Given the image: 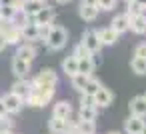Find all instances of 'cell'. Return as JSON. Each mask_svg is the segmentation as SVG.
I'll return each instance as SVG.
<instances>
[{"mask_svg": "<svg viewBox=\"0 0 146 134\" xmlns=\"http://www.w3.org/2000/svg\"><path fill=\"white\" fill-rule=\"evenodd\" d=\"M54 94H56L54 84H32L30 92L24 98V104H28L32 108H44L52 102Z\"/></svg>", "mask_w": 146, "mask_h": 134, "instance_id": "cell-1", "label": "cell"}, {"mask_svg": "<svg viewBox=\"0 0 146 134\" xmlns=\"http://www.w3.org/2000/svg\"><path fill=\"white\" fill-rule=\"evenodd\" d=\"M66 42H68V32H66V28H62V26H52L48 38H46V48L52 50V52H58V50H62V48L66 46Z\"/></svg>", "mask_w": 146, "mask_h": 134, "instance_id": "cell-2", "label": "cell"}, {"mask_svg": "<svg viewBox=\"0 0 146 134\" xmlns=\"http://www.w3.org/2000/svg\"><path fill=\"white\" fill-rule=\"evenodd\" d=\"M2 102H4V108H6V114L8 116H14V114H20L22 106H24V98L8 92L6 96H2Z\"/></svg>", "mask_w": 146, "mask_h": 134, "instance_id": "cell-3", "label": "cell"}, {"mask_svg": "<svg viewBox=\"0 0 146 134\" xmlns=\"http://www.w3.org/2000/svg\"><path fill=\"white\" fill-rule=\"evenodd\" d=\"M92 54H98L100 50H102V42H100V38H98V34H96V30H84V34H82V40H80Z\"/></svg>", "mask_w": 146, "mask_h": 134, "instance_id": "cell-4", "label": "cell"}, {"mask_svg": "<svg viewBox=\"0 0 146 134\" xmlns=\"http://www.w3.org/2000/svg\"><path fill=\"white\" fill-rule=\"evenodd\" d=\"M56 82H58L56 70H54V68H42V70L32 78L30 84H54V86H56Z\"/></svg>", "mask_w": 146, "mask_h": 134, "instance_id": "cell-5", "label": "cell"}, {"mask_svg": "<svg viewBox=\"0 0 146 134\" xmlns=\"http://www.w3.org/2000/svg\"><path fill=\"white\" fill-rule=\"evenodd\" d=\"M14 56H16V58H22V60H26V62H32V60L36 58V46H34L32 42H22V44L16 46Z\"/></svg>", "mask_w": 146, "mask_h": 134, "instance_id": "cell-6", "label": "cell"}, {"mask_svg": "<svg viewBox=\"0 0 146 134\" xmlns=\"http://www.w3.org/2000/svg\"><path fill=\"white\" fill-rule=\"evenodd\" d=\"M142 128H144V118L140 116L130 114L124 120V134H142Z\"/></svg>", "mask_w": 146, "mask_h": 134, "instance_id": "cell-7", "label": "cell"}, {"mask_svg": "<svg viewBox=\"0 0 146 134\" xmlns=\"http://www.w3.org/2000/svg\"><path fill=\"white\" fill-rule=\"evenodd\" d=\"M92 98H94V106H96V108H108V106L112 104V100H114V94H112L108 88L100 86V90H98Z\"/></svg>", "mask_w": 146, "mask_h": 134, "instance_id": "cell-8", "label": "cell"}, {"mask_svg": "<svg viewBox=\"0 0 146 134\" xmlns=\"http://www.w3.org/2000/svg\"><path fill=\"white\" fill-rule=\"evenodd\" d=\"M110 28L116 30L118 34L128 32V30H130V16H128L126 12H124V14H116V16L112 18V22H110Z\"/></svg>", "mask_w": 146, "mask_h": 134, "instance_id": "cell-9", "label": "cell"}, {"mask_svg": "<svg viewBox=\"0 0 146 134\" xmlns=\"http://www.w3.org/2000/svg\"><path fill=\"white\" fill-rule=\"evenodd\" d=\"M96 34H98V38H100L102 46H112V44H116V42H118V36H120V34H118L116 30H112L110 26L96 30Z\"/></svg>", "mask_w": 146, "mask_h": 134, "instance_id": "cell-10", "label": "cell"}, {"mask_svg": "<svg viewBox=\"0 0 146 134\" xmlns=\"http://www.w3.org/2000/svg\"><path fill=\"white\" fill-rule=\"evenodd\" d=\"M48 128H50V134H68V118H56V116H50Z\"/></svg>", "mask_w": 146, "mask_h": 134, "instance_id": "cell-11", "label": "cell"}, {"mask_svg": "<svg viewBox=\"0 0 146 134\" xmlns=\"http://www.w3.org/2000/svg\"><path fill=\"white\" fill-rule=\"evenodd\" d=\"M128 108H130V114L140 116V118H146V100H144V96H134L130 100Z\"/></svg>", "mask_w": 146, "mask_h": 134, "instance_id": "cell-12", "label": "cell"}, {"mask_svg": "<svg viewBox=\"0 0 146 134\" xmlns=\"http://www.w3.org/2000/svg\"><path fill=\"white\" fill-rule=\"evenodd\" d=\"M12 72H14L16 78H26L28 72H30V62H26V60L14 56V58H12Z\"/></svg>", "mask_w": 146, "mask_h": 134, "instance_id": "cell-13", "label": "cell"}, {"mask_svg": "<svg viewBox=\"0 0 146 134\" xmlns=\"http://www.w3.org/2000/svg\"><path fill=\"white\" fill-rule=\"evenodd\" d=\"M98 6H90V4H80L78 6V14L84 22H94L98 18Z\"/></svg>", "mask_w": 146, "mask_h": 134, "instance_id": "cell-14", "label": "cell"}, {"mask_svg": "<svg viewBox=\"0 0 146 134\" xmlns=\"http://www.w3.org/2000/svg\"><path fill=\"white\" fill-rule=\"evenodd\" d=\"M52 20H54V8L52 6H46V4L34 16V22L36 24H52Z\"/></svg>", "mask_w": 146, "mask_h": 134, "instance_id": "cell-15", "label": "cell"}, {"mask_svg": "<svg viewBox=\"0 0 146 134\" xmlns=\"http://www.w3.org/2000/svg\"><path fill=\"white\" fill-rule=\"evenodd\" d=\"M70 114H72V104H70V100H60V102H56L54 108H52V116H56V118H70Z\"/></svg>", "mask_w": 146, "mask_h": 134, "instance_id": "cell-16", "label": "cell"}, {"mask_svg": "<svg viewBox=\"0 0 146 134\" xmlns=\"http://www.w3.org/2000/svg\"><path fill=\"white\" fill-rule=\"evenodd\" d=\"M30 88H32L30 80H26V78H18V80L12 84L10 92H12V94H16V96H20V98H26V94L30 92Z\"/></svg>", "mask_w": 146, "mask_h": 134, "instance_id": "cell-17", "label": "cell"}, {"mask_svg": "<svg viewBox=\"0 0 146 134\" xmlns=\"http://www.w3.org/2000/svg\"><path fill=\"white\" fill-rule=\"evenodd\" d=\"M62 72L66 74V76H74V74H78V58L76 56H66L64 60H62Z\"/></svg>", "mask_w": 146, "mask_h": 134, "instance_id": "cell-18", "label": "cell"}, {"mask_svg": "<svg viewBox=\"0 0 146 134\" xmlns=\"http://www.w3.org/2000/svg\"><path fill=\"white\" fill-rule=\"evenodd\" d=\"M20 32H22V40H26V42L38 40V24L36 22H28L26 26L20 28Z\"/></svg>", "mask_w": 146, "mask_h": 134, "instance_id": "cell-19", "label": "cell"}, {"mask_svg": "<svg viewBox=\"0 0 146 134\" xmlns=\"http://www.w3.org/2000/svg\"><path fill=\"white\" fill-rule=\"evenodd\" d=\"M130 30L134 34H146V14H138L130 18Z\"/></svg>", "mask_w": 146, "mask_h": 134, "instance_id": "cell-20", "label": "cell"}, {"mask_svg": "<svg viewBox=\"0 0 146 134\" xmlns=\"http://www.w3.org/2000/svg\"><path fill=\"white\" fill-rule=\"evenodd\" d=\"M76 134H96V122L94 120H78Z\"/></svg>", "mask_w": 146, "mask_h": 134, "instance_id": "cell-21", "label": "cell"}, {"mask_svg": "<svg viewBox=\"0 0 146 134\" xmlns=\"http://www.w3.org/2000/svg\"><path fill=\"white\" fill-rule=\"evenodd\" d=\"M130 68H132L134 74L144 76L146 74V56H134L132 62H130Z\"/></svg>", "mask_w": 146, "mask_h": 134, "instance_id": "cell-22", "label": "cell"}, {"mask_svg": "<svg viewBox=\"0 0 146 134\" xmlns=\"http://www.w3.org/2000/svg\"><path fill=\"white\" fill-rule=\"evenodd\" d=\"M94 68H96V64H94V58H92V56H90V58H82V60H78V72H80V74L92 76Z\"/></svg>", "mask_w": 146, "mask_h": 134, "instance_id": "cell-23", "label": "cell"}, {"mask_svg": "<svg viewBox=\"0 0 146 134\" xmlns=\"http://www.w3.org/2000/svg\"><path fill=\"white\" fill-rule=\"evenodd\" d=\"M98 108L96 106H80L78 110V120H96Z\"/></svg>", "mask_w": 146, "mask_h": 134, "instance_id": "cell-24", "label": "cell"}, {"mask_svg": "<svg viewBox=\"0 0 146 134\" xmlns=\"http://www.w3.org/2000/svg\"><path fill=\"white\" fill-rule=\"evenodd\" d=\"M42 6H44V4L34 2V0H24V4H22V8H20V10H22V12H26L28 16H32V18H34V16H36V12H38Z\"/></svg>", "mask_w": 146, "mask_h": 134, "instance_id": "cell-25", "label": "cell"}, {"mask_svg": "<svg viewBox=\"0 0 146 134\" xmlns=\"http://www.w3.org/2000/svg\"><path fill=\"white\" fill-rule=\"evenodd\" d=\"M88 78H90V76L80 74V72H78V74H74V76L70 78V80H72V88H74L76 92H82V90H84V86H86V82H88Z\"/></svg>", "mask_w": 146, "mask_h": 134, "instance_id": "cell-26", "label": "cell"}, {"mask_svg": "<svg viewBox=\"0 0 146 134\" xmlns=\"http://www.w3.org/2000/svg\"><path fill=\"white\" fill-rule=\"evenodd\" d=\"M100 86H102V84H100V82H98L96 78H92V76H90V78H88V82H86V86H84V90H82L80 94H86V96H94V94H96V92L100 90Z\"/></svg>", "mask_w": 146, "mask_h": 134, "instance_id": "cell-27", "label": "cell"}, {"mask_svg": "<svg viewBox=\"0 0 146 134\" xmlns=\"http://www.w3.org/2000/svg\"><path fill=\"white\" fill-rule=\"evenodd\" d=\"M72 56H76L78 60H82V58H90V56H94V54H92V52H90V50H88V48H86V46L80 42V44H76V46H74Z\"/></svg>", "mask_w": 146, "mask_h": 134, "instance_id": "cell-28", "label": "cell"}, {"mask_svg": "<svg viewBox=\"0 0 146 134\" xmlns=\"http://www.w3.org/2000/svg\"><path fill=\"white\" fill-rule=\"evenodd\" d=\"M126 4H128V6H126V14H128L130 18H132V16H138V14H146L144 8L136 2V0H132V2H126Z\"/></svg>", "mask_w": 146, "mask_h": 134, "instance_id": "cell-29", "label": "cell"}, {"mask_svg": "<svg viewBox=\"0 0 146 134\" xmlns=\"http://www.w3.org/2000/svg\"><path fill=\"white\" fill-rule=\"evenodd\" d=\"M50 28H52V24H38V42L46 44V38L50 34Z\"/></svg>", "mask_w": 146, "mask_h": 134, "instance_id": "cell-30", "label": "cell"}, {"mask_svg": "<svg viewBox=\"0 0 146 134\" xmlns=\"http://www.w3.org/2000/svg\"><path fill=\"white\" fill-rule=\"evenodd\" d=\"M96 6H98V10L108 12V10H112L116 6V0H96Z\"/></svg>", "mask_w": 146, "mask_h": 134, "instance_id": "cell-31", "label": "cell"}, {"mask_svg": "<svg viewBox=\"0 0 146 134\" xmlns=\"http://www.w3.org/2000/svg\"><path fill=\"white\" fill-rule=\"evenodd\" d=\"M16 12H18V10L12 8V6H2V16H0V20H12Z\"/></svg>", "mask_w": 146, "mask_h": 134, "instance_id": "cell-32", "label": "cell"}, {"mask_svg": "<svg viewBox=\"0 0 146 134\" xmlns=\"http://www.w3.org/2000/svg\"><path fill=\"white\" fill-rule=\"evenodd\" d=\"M24 4V0H0V6H12L16 10H20Z\"/></svg>", "mask_w": 146, "mask_h": 134, "instance_id": "cell-33", "label": "cell"}, {"mask_svg": "<svg viewBox=\"0 0 146 134\" xmlns=\"http://www.w3.org/2000/svg\"><path fill=\"white\" fill-rule=\"evenodd\" d=\"M80 106H94V98L86 96V94H80Z\"/></svg>", "mask_w": 146, "mask_h": 134, "instance_id": "cell-34", "label": "cell"}, {"mask_svg": "<svg viewBox=\"0 0 146 134\" xmlns=\"http://www.w3.org/2000/svg\"><path fill=\"white\" fill-rule=\"evenodd\" d=\"M134 56H146V42H142L134 48Z\"/></svg>", "mask_w": 146, "mask_h": 134, "instance_id": "cell-35", "label": "cell"}, {"mask_svg": "<svg viewBox=\"0 0 146 134\" xmlns=\"http://www.w3.org/2000/svg\"><path fill=\"white\" fill-rule=\"evenodd\" d=\"M6 46H8V42H6V38H4V34L0 32V52H4L6 50Z\"/></svg>", "mask_w": 146, "mask_h": 134, "instance_id": "cell-36", "label": "cell"}, {"mask_svg": "<svg viewBox=\"0 0 146 134\" xmlns=\"http://www.w3.org/2000/svg\"><path fill=\"white\" fill-rule=\"evenodd\" d=\"M80 4H90V6H96V0H80Z\"/></svg>", "mask_w": 146, "mask_h": 134, "instance_id": "cell-37", "label": "cell"}, {"mask_svg": "<svg viewBox=\"0 0 146 134\" xmlns=\"http://www.w3.org/2000/svg\"><path fill=\"white\" fill-rule=\"evenodd\" d=\"M56 2H58V4H68L70 0H56Z\"/></svg>", "mask_w": 146, "mask_h": 134, "instance_id": "cell-38", "label": "cell"}, {"mask_svg": "<svg viewBox=\"0 0 146 134\" xmlns=\"http://www.w3.org/2000/svg\"><path fill=\"white\" fill-rule=\"evenodd\" d=\"M106 134H124V132H118V130H112V132H106Z\"/></svg>", "mask_w": 146, "mask_h": 134, "instance_id": "cell-39", "label": "cell"}, {"mask_svg": "<svg viewBox=\"0 0 146 134\" xmlns=\"http://www.w3.org/2000/svg\"><path fill=\"white\" fill-rule=\"evenodd\" d=\"M0 134H14L12 130H4V132H0Z\"/></svg>", "mask_w": 146, "mask_h": 134, "instance_id": "cell-40", "label": "cell"}, {"mask_svg": "<svg viewBox=\"0 0 146 134\" xmlns=\"http://www.w3.org/2000/svg\"><path fill=\"white\" fill-rule=\"evenodd\" d=\"M142 134H146V122H144V128H142Z\"/></svg>", "mask_w": 146, "mask_h": 134, "instance_id": "cell-41", "label": "cell"}, {"mask_svg": "<svg viewBox=\"0 0 146 134\" xmlns=\"http://www.w3.org/2000/svg\"><path fill=\"white\" fill-rule=\"evenodd\" d=\"M34 2H40V4H44V2H46V0H34Z\"/></svg>", "mask_w": 146, "mask_h": 134, "instance_id": "cell-42", "label": "cell"}, {"mask_svg": "<svg viewBox=\"0 0 146 134\" xmlns=\"http://www.w3.org/2000/svg\"><path fill=\"white\" fill-rule=\"evenodd\" d=\"M0 16H2V6H0Z\"/></svg>", "mask_w": 146, "mask_h": 134, "instance_id": "cell-43", "label": "cell"}, {"mask_svg": "<svg viewBox=\"0 0 146 134\" xmlns=\"http://www.w3.org/2000/svg\"><path fill=\"white\" fill-rule=\"evenodd\" d=\"M124 2H132V0H124Z\"/></svg>", "mask_w": 146, "mask_h": 134, "instance_id": "cell-44", "label": "cell"}, {"mask_svg": "<svg viewBox=\"0 0 146 134\" xmlns=\"http://www.w3.org/2000/svg\"><path fill=\"white\" fill-rule=\"evenodd\" d=\"M142 96H144V100H146V94H142Z\"/></svg>", "mask_w": 146, "mask_h": 134, "instance_id": "cell-45", "label": "cell"}]
</instances>
